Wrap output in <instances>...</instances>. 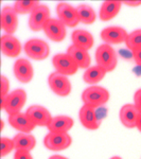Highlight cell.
Returning a JSON list of instances; mask_svg holds the SVG:
<instances>
[{
  "mask_svg": "<svg viewBox=\"0 0 141 159\" xmlns=\"http://www.w3.org/2000/svg\"><path fill=\"white\" fill-rule=\"evenodd\" d=\"M81 99L83 104L91 106L93 108H98L109 101L111 93L103 86L92 85L84 89L81 94Z\"/></svg>",
  "mask_w": 141,
  "mask_h": 159,
  "instance_id": "6da1fadb",
  "label": "cell"
},
{
  "mask_svg": "<svg viewBox=\"0 0 141 159\" xmlns=\"http://www.w3.org/2000/svg\"><path fill=\"white\" fill-rule=\"evenodd\" d=\"M94 60L97 65L103 68L107 73L114 71L118 65V55L116 50L112 48V46L107 43H102L97 48L94 53Z\"/></svg>",
  "mask_w": 141,
  "mask_h": 159,
  "instance_id": "7a4b0ae2",
  "label": "cell"
},
{
  "mask_svg": "<svg viewBox=\"0 0 141 159\" xmlns=\"http://www.w3.org/2000/svg\"><path fill=\"white\" fill-rule=\"evenodd\" d=\"M28 99V94L24 89L17 88L10 92L6 98L1 99V108L7 114V116L21 112Z\"/></svg>",
  "mask_w": 141,
  "mask_h": 159,
  "instance_id": "3957f363",
  "label": "cell"
},
{
  "mask_svg": "<svg viewBox=\"0 0 141 159\" xmlns=\"http://www.w3.org/2000/svg\"><path fill=\"white\" fill-rule=\"evenodd\" d=\"M25 55L33 61H45L50 55L49 43L40 38H31L24 45Z\"/></svg>",
  "mask_w": 141,
  "mask_h": 159,
  "instance_id": "277c9868",
  "label": "cell"
},
{
  "mask_svg": "<svg viewBox=\"0 0 141 159\" xmlns=\"http://www.w3.org/2000/svg\"><path fill=\"white\" fill-rule=\"evenodd\" d=\"M47 150L52 152L65 151L72 144V137L69 133H51L49 132L45 136L43 141Z\"/></svg>",
  "mask_w": 141,
  "mask_h": 159,
  "instance_id": "5b68a950",
  "label": "cell"
},
{
  "mask_svg": "<svg viewBox=\"0 0 141 159\" xmlns=\"http://www.w3.org/2000/svg\"><path fill=\"white\" fill-rule=\"evenodd\" d=\"M48 86L54 94L61 98L68 97L72 91V85L68 76L56 72L50 73L48 76Z\"/></svg>",
  "mask_w": 141,
  "mask_h": 159,
  "instance_id": "8992f818",
  "label": "cell"
},
{
  "mask_svg": "<svg viewBox=\"0 0 141 159\" xmlns=\"http://www.w3.org/2000/svg\"><path fill=\"white\" fill-rule=\"evenodd\" d=\"M52 65L55 71L63 75L71 76L78 72L79 66L70 55L66 53H57L52 57Z\"/></svg>",
  "mask_w": 141,
  "mask_h": 159,
  "instance_id": "52a82bcc",
  "label": "cell"
},
{
  "mask_svg": "<svg viewBox=\"0 0 141 159\" xmlns=\"http://www.w3.org/2000/svg\"><path fill=\"white\" fill-rule=\"evenodd\" d=\"M57 18L67 28H75L80 24L76 7L67 2H60L56 6Z\"/></svg>",
  "mask_w": 141,
  "mask_h": 159,
  "instance_id": "ba28073f",
  "label": "cell"
},
{
  "mask_svg": "<svg viewBox=\"0 0 141 159\" xmlns=\"http://www.w3.org/2000/svg\"><path fill=\"white\" fill-rule=\"evenodd\" d=\"M51 18L50 16V9L47 4L40 3L32 14L29 16V28L33 32H39L43 30L46 22Z\"/></svg>",
  "mask_w": 141,
  "mask_h": 159,
  "instance_id": "9c48e42d",
  "label": "cell"
},
{
  "mask_svg": "<svg viewBox=\"0 0 141 159\" xmlns=\"http://www.w3.org/2000/svg\"><path fill=\"white\" fill-rule=\"evenodd\" d=\"M43 32L51 42L61 43L67 36V27L58 18H51L46 22Z\"/></svg>",
  "mask_w": 141,
  "mask_h": 159,
  "instance_id": "30bf717a",
  "label": "cell"
},
{
  "mask_svg": "<svg viewBox=\"0 0 141 159\" xmlns=\"http://www.w3.org/2000/svg\"><path fill=\"white\" fill-rule=\"evenodd\" d=\"M15 79L22 84H29L34 78V68L28 58H17L13 66Z\"/></svg>",
  "mask_w": 141,
  "mask_h": 159,
  "instance_id": "8fae6325",
  "label": "cell"
},
{
  "mask_svg": "<svg viewBox=\"0 0 141 159\" xmlns=\"http://www.w3.org/2000/svg\"><path fill=\"white\" fill-rule=\"evenodd\" d=\"M127 31L119 25H111L106 27L100 33V37L103 40L104 43L107 45H120V43H125V40L127 38Z\"/></svg>",
  "mask_w": 141,
  "mask_h": 159,
  "instance_id": "7c38bea8",
  "label": "cell"
},
{
  "mask_svg": "<svg viewBox=\"0 0 141 159\" xmlns=\"http://www.w3.org/2000/svg\"><path fill=\"white\" fill-rule=\"evenodd\" d=\"M0 22H1V29L6 32V34L14 35L18 29L19 19L18 14L11 6H6L2 7L1 15H0Z\"/></svg>",
  "mask_w": 141,
  "mask_h": 159,
  "instance_id": "4fadbf2b",
  "label": "cell"
},
{
  "mask_svg": "<svg viewBox=\"0 0 141 159\" xmlns=\"http://www.w3.org/2000/svg\"><path fill=\"white\" fill-rule=\"evenodd\" d=\"M0 46H1V52L3 55L10 58L18 57L21 53L22 46L21 43L17 37L11 34H2L0 39Z\"/></svg>",
  "mask_w": 141,
  "mask_h": 159,
  "instance_id": "5bb4252c",
  "label": "cell"
},
{
  "mask_svg": "<svg viewBox=\"0 0 141 159\" xmlns=\"http://www.w3.org/2000/svg\"><path fill=\"white\" fill-rule=\"evenodd\" d=\"M25 112L31 118L33 123L39 127H47L52 119L50 111L43 105H31L29 108H27Z\"/></svg>",
  "mask_w": 141,
  "mask_h": 159,
  "instance_id": "9a60e30c",
  "label": "cell"
},
{
  "mask_svg": "<svg viewBox=\"0 0 141 159\" xmlns=\"http://www.w3.org/2000/svg\"><path fill=\"white\" fill-rule=\"evenodd\" d=\"M79 119L82 126L89 130H96L100 127V121L97 116L96 108L83 104L79 111Z\"/></svg>",
  "mask_w": 141,
  "mask_h": 159,
  "instance_id": "2e32d148",
  "label": "cell"
},
{
  "mask_svg": "<svg viewBox=\"0 0 141 159\" xmlns=\"http://www.w3.org/2000/svg\"><path fill=\"white\" fill-rule=\"evenodd\" d=\"M9 124L18 133H32L36 127L27 112H18L9 116Z\"/></svg>",
  "mask_w": 141,
  "mask_h": 159,
  "instance_id": "e0dca14e",
  "label": "cell"
},
{
  "mask_svg": "<svg viewBox=\"0 0 141 159\" xmlns=\"http://www.w3.org/2000/svg\"><path fill=\"white\" fill-rule=\"evenodd\" d=\"M139 116V111L136 108L134 103L124 104L120 108L119 111V119L121 124L129 129H136V121Z\"/></svg>",
  "mask_w": 141,
  "mask_h": 159,
  "instance_id": "ac0fdd59",
  "label": "cell"
},
{
  "mask_svg": "<svg viewBox=\"0 0 141 159\" xmlns=\"http://www.w3.org/2000/svg\"><path fill=\"white\" fill-rule=\"evenodd\" d=\"M74 125V120L70 116L58 115L52 117L47 129L51 133H69Z\"/></svg>",
  "mask_w": 141,
  "mask_h": 159,
  "instance_id": "d6986e66",
  "label": "cell"
},
{
  "mask_svg": "<svg viewBox=\"0 0 141 159\" xmlns=\"http://www.w3.org/2000/svg\"><path fill=\"white\" fill-rule=\"evenodd\" d=\"M71 42L76 47L89 51L94 45V38L89 31L76 29L71 33Z\"/></svg>",
  "mask_w": 141,
  "mask_h": 159,
  "instance_id": "ffe728a7",
  "label": "cell"
},
{
  "mask_svg": "<svg viewBox=\"0 0 141 159\" xmlns=\"http://www.w3.org/2000/svg\"><path fill=\"white\" fill-rule=\"evenodd\" d=\"M122 4V1H119V0H105L100 7V19L102 21H109L114 19L121 11Z\"/></svg>",
  "mask_w": 141,
  "mask_h": 159,
  "instance_id": "44dd1931",
  "label": "cell"
},
{
  "mask_svg": "<svg viewBox=\"0 0 141 159\" xmlns=\"http://www.w3.org/2000/svg\"><path fill=\"white\" fill-rule=\"evenodd\" d=\"M66 52L73 58V61H75L80 69L86 70L91 66V56L89 54V51L79 48L71 43Z\"/></svg>",
  "mask_w": 141,
  "mask_h": 159,
  "instance_id": "7402d4cb",
  "label": "cell"
},
{
  "mask_svg": "<svg viewBox=\"0 0 141 159\" xmlns=\"http://www.w3.org/2000/svg\"><path fill=\"white\" fill-rule=\"evenodd\" d=\"M15 143V151L31 152L36 147V138L31 133H18L13 137Z\"/></svg>",
  "mask_w": 141,
  "mask_h": 159,
  "instance_id": "603a6c76",
  "label": "cell"
},
{
  "mask_svg": "<svg viewBox=\"0 0 141 159\" xmlns=\"http://www.w3.org/2000/svg\"><path fill=\"white\" fill-rule=\"evenodd\" d=\"M107 72L104 70L102 67H100L98 65L90 66L88 69H86L83 73V81L88 85H98V83L102 82L106 76Z\"/></svg>",
  "mask_w": 141,
  "mask_h": 159,
  "instance_id": "cb8c5ba5",
  "label": "cell"
},
{
  "mask_svg": "<svg viewBox=\"0 0 141 159\" xmlns=\"http://www.w3.org/2000/svg\"><path fill=\"white\" fill-rule=\"evenodd\" d=\"M76 11H78L80 24H84L87 25L94 24L97 19V14L91 6L87 3H81L76 7Z\"/></svg>",
  "mask_w": 141,
  "mask_h": 159,
  "instance_id": "d4e9b609",
  "label": "cell"
},
{
  "mask_svg": "<svg viewBox=\"0 0 141 159\" xmlns=\"http://www.w3.org/2000/svg\"><path fill=\"white\" fill-rule=\"evenodd\" d=\"M39 4L37 0H17L12 7L18 15H31Z\"/></svg>",
  "mask_w": 141,
  "mask_h": 159,
  "instance_id": "484cf974",
  "label": "cell"
},
{
  "mask_svg": "<svg viewBox=\"0 0 141 159\" xmlns=\"http://www.w3.org/2000/svg\"><path fill=\"white\" fill-rule=\"evenodd\" d=\"M125 45L130 51L141 48V29H137L129 33Z\"/></svg>",
  "mask_w": 141,
  "mask_h": 159,
  "instance_id": "4316f807",
  "label": "cell"
},
{
  "mask_svg": "<svg viewBox=\"0 0 141 159\" xmlns=\"http://www.w3.org/2000/svg\"><path fill=\"white\" fill-rule=\"evenodd\" d=\"M15 150V143L13 138L1 137L0 139V155L1 158H4L9 154H11Z\"/></svg>",
  "mask_w": 141,
  "mask_h": 159,
  "instance_id": "83f0119b",
  "label": "cell"
},
{
  "mask_svg": "<svg viewBox=\"0 0 141 159\" xmlns=\"http://www.w3.org/2000/svg\"><path fill=\"white\" fill-rule=\"evenodd\" d=\"M0 83H1V99H3V98H6L10 92H11L10 91L11 85H10L9 79H7L4 74L1 75V81H0Z\"/></svg>",
  "mask_w": 141,
  "mask_h": 159,
  "instance_id": "f1b7e54d",
  "label": "cell"
},
{
  "mask_svg": "<svg viewBox=\"0 0 141 159\" xmlns=\"http://www.w3.org/2000/svg\"><path fill=\"white\" fill-rule=\"evenodd\" d=\"M13 159H33V156L28 151H15Z\"/></svg>",
  "mask_w": 141,
  "mask_h": 159,
  "instance_id": "f546056e",
  "label": "cell"
},
{
  "mask_svg": "<svg viewBox=\"0 0 141 159\" xmlns=\"http://www.w3.org/2000/svg\"><path fill=\"white\" fill-rule=\"evenodd\" d=\"M134 105L138 109V111L141 112V88L136 90L134 93Z\"/></svg>",
  "mask_w": 141,
  "mask_h": 159,
  "instance_id": "4dcf8cb0",
  "label": "cell"
},
{
  "mask_svg": "<svg viewBox=\"0 0 141 159\" xmlns=\"http://www.w3.org/2000/svg\"><path fill=\"white\" fill-rule=\"evenodd\" d=\"M132 55L133 58H134L136 65L140 66L141 67V48L140 49H135L132 51Z\"/></svg>",
  "mask_w": 141,
  "mask_h": 159,
  "instance_id": "1f68e13d",
  "label": "cell"
},
{
  "mask_svg": "<svg viewBox=\"0 0 141 159\" xmlns=\"http://www.w3.org/2000/svg\"><path fill=\"white\" fill-rule=\"evenodd\" d=\"M122 3L130 7H138L141 6V0H127V1H122Z\"/></svg>",
  "mask_w": 141,
  "mask_h": 159,
  "instance_id": "d6a6232c",
  "label": "cell"
},
{
  "mask_svg": "<svg viewBox=\"0 0 141 159\" xmlns=\"http://www.w3.org/2000/svg\"><path fill=\"white\" fill-rule=\"evenodd\" d=\"M136 129L141 134V112H139V116H138L137 121H136Z\"/></svg>",
  "mask_w": 141,
  "mask_h": 159,
  "instance_id": "836d02e7",
  "label": "cell"
},
{
  "mask_svg": "<svg viewBox=\"0 0 141 159\" xmlns=\"http://www.w3.org/2000/svg\"><path fill=\"white\" fill-rule=\"evenodd\" d=\"M48 159H69V158L65 157V156H63V155H52Z\"/></svg>",
  "mask_w": 141,
  "mask_h": 159,
  "instance_id": "e575fe53",
  "label": "cell"
},
{
  "mask_svg": "<svg viewBox=\"0 0 141 159\" xmlns=\"http://www.w3.org/2000/svg\"><path fill=\"white\" fill-rule=\"evenodd\" d=\"M109 159H122V157H120V156H112Z\"/></svg>",
  "mask_w": 141,
  "mask_h": 159,
  "instance_id": "d590c367",
  "label": "cell"
}]
</instances>
